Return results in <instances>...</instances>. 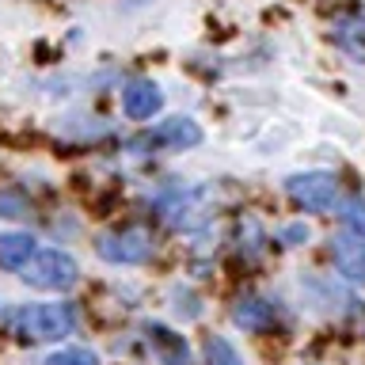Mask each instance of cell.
Here are the masks:
<instances>
[{"mask_svg":"<svg viewBox=\"0 0 365 365\" xmlns=\"http://www.w3.org/2000/svg\"><path fill=\"white\" fill-rule=\"evenodd\" d=\"M11 327H16L19 339H31V342H57L65 335H73L76 327V316H73V304H23L16 316H11Z\"/></svg>","mask_w":365,"mask_h":365,"instance_id":"obj_1","label":"cell"},{"mask_svg":"<svg viewBox=\"0 0 365 365\" xmlns=\"http://www.w3.org/2000/svg\"><path fill=\"white\" fill-rule=\"evenodd\" d=\"M80 278V267L76 259L68 255L61 247H42L34 251L27 259V267H23V282L31 285V289H46V293H65L73 289Z\"/></svg>","mask_w":365,"mask_h":365,"instance_id":"obj_2","label":"cell"},{"mask_svg":"<svg viewBox=\"0 0 365 365\" xmlns=\"http://www.w3.org/2000/svg\"><path fill=\"white\" fill-rule=\"evenodd\" d=\"M153 232L141 225H125V228H110L96 240V251L99 259L114 262V267H137V262H148L153 259Z\"/></svg>","mask_w":365,"mask_h":365,"instance_id":"obj_3","label":"cell"},{"mask_svg":"<svg viewBox=\"0 0 365 365\" xmlns=\"http://www.w3.org/2000/svg\"><path fill=\"white\" fill-rule=\"evenodd\" d=\"M285 190H289V198L308 213H331L335 202H339V182H335V175H327V171L293 175L289 182H285Z\"/></svg>","mask_w":365,"mask_h":365,"instance_id":"obj_4","label":"cell"},{"mask_svg":"<svg viewBox=\"0 0 365 365\" xmlns=\"http://www.w3.org/2000/svg\"><path fill=\"white\" fill-rule=\"evenodd\" d=\"M160 107H164V91H160L153 80H133V84H125V91H122V110L130 114L133 122L153 118Z\"/></svg>","mask_w":365,"mask_h":365,"instance_id":"obj_5","label":"cell"},{"mask_svg":"<svg viewBox=\"0 0 365 365\" xmlns=\"http://www.w3.org/2000/svg\"><path fill=\"white\" fill-rule=\"evenodd\" d=\"M145 335H148V346L160 358V365H190V350H187V339L175 335L171 327L164 324H145Z\"/></svg>","mask_w":365,"mask_h":365,"instance_id":"obj_6","label":"cell"},{"mask_svg":"<svg viewBox=\"0 0 365 365\" xmlns=\"http://www.w3.org/2000/svg\"><path fill=\"white\" fill-rule=\"evenodd\" d=\"M232 319H236V327H244V331H270L278 324V308L270 301H262V297H240L232 304Z\"/></svg>","mask_w":365,"mask_h":365,"instance_id":"obj_7","label":"cell"},{"mask_svg":"<svg viewBox=\"0 0 365 365\" xmlns=\"http://www.w3.org/2000/svg\"><path fill=\"white\" fill-rule=\"evenodd\" d=\"M331 259H335L339 274L361 282L365 278V240L358 236H335L331 240Z\"/></svg>","mask_w":365,"mask_h":365,"instance_id":"obj_8","label":"cell"},{"mask_svg":"<svg viewBox=\"0 0 365 365\" xmlns=\"http://www.w3.org/2000/svg\"><path fill=\"white\" fill-rule=\"evenodd\" d=\"M153 141L168 145V148H194V145H202V125L179 114V118H168V122L156 125Z\"/></svg>","mask_w":365,"mask_h":365,"instance_id":"obj_9","label":"cell"},{"mask_svg":"<svg viewBox=\"0 0 365 365\" xmlns=\"http://www.w3.org/2000/svg\"><path fill=\"white\" fill-rule=\"evenodd\" d=\"M34 251H38V247H34L31 232H4V236H0V267H4V270H23Z\"/></svg>","mask_w":365,"mask_h":365,"instance_id":"obj_10","label":"cell"},{"mask_svg":"<svg viewBox=\"0 0 365 365\" xmlns=\"http://www.w3.org/2000/svg\"><path fill=\"white\" fill-rule=\"evenodd\" d=\"M205 365H244V358L236 354V346L221 335L205 339Z\"/></svg>","mask_w":365,"mask_h":365,"instance_id":"obj_11","label":"cell"},{"mask_svg":"<svg viewBox=\"0 0 365 365\" xmlns=\"http://www.w3.org/2000/svg\"><path fill=\"white\" fill-rule=\"evenodd\" d=\"M342 225L350 228V236H358V240H365V198H358V194H354V198H346L342 202Z\"/></svg>","mask_w":365,"mask_h":365,"instance_id":"obj_12","label":"cell"},{"mask_svg":"<svg viewBox=\"0 0 365 365\" xmlns=\"http://www.w3.org/2000/svg\"><path fill=\"white\" fill-rule=\"evenodd\" d=\"M46 365H99V358L88 346H65L46 358Z\"/></svg>","mask_w":365,"mask_h":365,"instance_id":"obj_13","label":"cell"},{"mask_svg":"<svg viewBox=\"0 0 365 365\" xmlns=\"http://www.w3.org/2000/svg\"><path fill=\"white\" fill-rule=\"evenodd\" d=\"M0 217H8V221H19V217H31V202L23 198L19 190H0Z\"/></svg>","mask_w":365,"mask_h":365,"instance_id":"obj_14","label":"cell"},{"mask_svg":"<svg viewBox=\"0 0 365 365\" xmlns=\"http://www.w3.org/2000/svg\"><path fill=\"white\" fill-rule=\"evenodd\" d=\"M171 308H175V316H182V319H198L202 316V304H198V297H194L190 289H171Z\"/></svg>","mask_w":365,"mask_h":365,"instance_id":"obj_15","label":"cell"},{"mask_svg":"<svg viewBox=\"0 0 365 365\" xmlns=\"http://www.w3.org/2000/svg\"><path fill=\"white\" fill-rule=\"evenodd\" d=\"M240 232H247V255H259V251H262V228H259V221H251V217H247V221L240 225Z\"/></svg>","mask_w":365,"mask_h":365,"instance_id":"obj_16","label":"cell"},{"mask_svg":"<svg viewBox=\"0 0 365 365\" xmlns=\"http://www.w3.org/2000/svg\"><path fill=\"white\" fill-rule=\"evenodd\" d=\"M278 240H282L285 247H297V244H304V240H308V225H285Z\"/></svg>","mask_w":365,"mask_h":365,"instance_id":"obj_17","label":"cell"}]
</instances>
